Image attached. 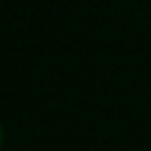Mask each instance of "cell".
I'll use <instances>...</instances> for the list:
<instances>
[{"mask_svg":"<svg viewBox=\"0 0 151 151\" xmlns=\"http://www.w3.org/2000/svg\"><path fill=\"white\" fill-rule=\"evenodd\" d=\"M0 141H3V126H0Z\"/></svg>","mask_w":151,"mask_h":151,"instance_id":"cell-1","label":"cell"}]
</instances>
